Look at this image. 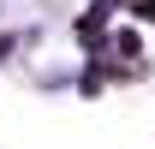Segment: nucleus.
I'll return each instance as SVG.
<instances>
[{"label": "nucleus", "instance_id": "f257e3e1", "mask_svg": "<svg viewBox=\"0 0 155 149\" xmlns=\"http://www.w3.org/2000/svg\"><path fill=\"white\" fill-rule=\"evenodd\" d=\"M143 18H155V0H143Z\"/></svg>", "mask_w": 155, "mask_h": 149}]
</instances>
